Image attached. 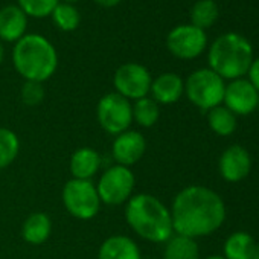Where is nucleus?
Returning <instances> with one entry per match:
<instances>
[{
	"label": "nucleus",
	"instance_id": "c756f323",
	"mask_svg": "<svg viewBox=\"0 0 259 259\" xmlns=\"http://www.w3.org/2000/svg\"><path fill=\"white\" fill-rule=\"evenodd\" d=\"M250 259H259V244H254Z\"/></svg>",
	"mask_w": 259,
	"mask_h": 259
},
{
	"label": "nucleus",
	"instance_id": "a211bd4d",
	"mask_svg": "<svg viewBox=\"0 0 259 259\" xmlns=\"http://www.w3.org/2000/svg\"><path fill=\"white\" fill-rule=\"evenodd\" d=\"M51 233H52V221L49 215L45 212L31 213L22 226V236L31 245H40L46 242Z\"/></svg>",
	"mask_w": 259,
	"mask_h": 259
},
{
	"label": "nucleus",
	"instance_id": "5701e85b",
	"mask_svg": "<svg viewBox=\"0 0 259 259\" xmlns=\"http://www.w3.org/2000/svg\"><path fill=\"white\" fill-rule=\"evenodd\" d=\"M218 19V5L215 0H198L191 8V25L206 29Z\"/></svg>",
	"mask_w": 259,
	"mask_h": 259
},
{
	"label": "nucleus",
	"instance_id": "0eeeda50",
	"mask_svg": "<svg viewBox=\"0 0 259 259\" xmlns=\"http://www.w3.org/2000/svg\"><path fill=\"white\" fill-rule=\"evenodd\" d=\"M136 177L128 166L113 165L107 168L96 183V191L101 203L108 206H120L126 203L135 194Z\"/></svg>",
	"mask_w": 259,
	"mask_h": 259
},
{
	"label": "nucleus",
	"instance_id": "a878e982",
	"mask_svg": "<svg viewBox=\"0 0 259 259\" xmlns=\"http://www.w3.org/2000/svg\"><path fill=\"white\" fill-rule=\"evenodd\" d=\"M20 10L31 17H48L52 14L60 0H17Z\"/></svg>",
	"mask_w": 259,
	"mask_h": 259
},
{
	"label": "nucleus",
	"instance_id": "7c9ffc66",
	"mask_svg": "<svg viewBox=\"0 0 259 259\" xmlns=\"http://www.w3.org/2000/svg\"><path fill=\"white\" fill-rule=\"evenodd\" d=\"M4 57H5V49H4L2 41H0V64H2V61H4Z\"/></svg>",
	"mask_w": 259,
	"mask_h": 259
},
{
	"label": "nucleus",
	"instance_id": "4be33fe9",
	"mask_svg": "<svg viewBox=\"0 0 259 259\" xmlns=\"http://www.w3.org/2000/svg\"><path fill=\"white\" fill-rule=\"evenodd\" d=\"M133 108V122L144 128H151L157 123L160 117V105L150 96L141 98L132 104Z\"/></svg>",
	"mask_w": 259,
	"mask_h": 259
},
{
	"label": "nucleus",
	"instance_id": "393cba45",
	"mask_svg": "<svg viewBox=\"0 0 259 259\" xmlns=\"http://www.w3.org/2000/svg\"><path fill=\"white\" fill-rule=\"evenodd\" d=\"M51 16H52L57 28H60L61 31H66V32L75 31L81 22L79 11L72 4H66V2H60Z\"/></svg>",
	"mask_w": 259,
	"mask_h": 259
},
{
	"label": "nucleus",
	"instance_id": "6ab92c4d",
	"mask_svg": "<svg viewBox=\"0 0 259 259\" xmlns=\"http://www.w3.org/2000/svg\"><path fill=\"white\" fill-rule=\"evenodd\" d=\"M162 259H200V248L195 239L172 235L166 241Z\"/></svg>",
	"mask_w": 259,
	"mask_h": 259
},
{
	"label": "nucleus",
	"instance_id": "7ed1b4c3",
	"mask_svg": "<svg viewBox=\"0 0 259 259\" xmlns=\"http://www.w3.org/2000/svg\"><path fill=\"white\" fill-rule=\"evenodd\" d=\"M13 63L25 81L43 82L58 67V54L54 45L40 34L23 35L13 49Z\"/></svg>",
	"mask_w": 259,
	"mask_h": 259
},
{
	"label": "nucleus",
	"instance_id": "20e7f679",
	"mask_svg": "<svg viewBox=\"0 0 259 259\" xmlns=\"http://www.w3.org/2000/svg\"><path fill=\"white\" fill-rule=\"evenodd\" d=\"M253 60L254 57L251 43L236 32L220 35L210 45L207 54L209 69L223 79L230 81L247 75Z\"/></svg>",
	"mask_w": 259,
	"mask_h": 259
},
{
	"label": "nucleus",
	"instance_id": "2eb2a0df",
	"mask_svg": "<svg viewBox=\"0 0 259 259\" xmlns=\"http://www.w3.org/2000/svg\"><path fill=\"white\" fill-rule=\"evenodd\" d=\"M151 98L160 105H169L177 102L185 93V81L182 76L172 72H165L153 79L151 82Z\"/></svg>",
	"mask_w": 259,
	"mask_h": 259
},
{
	"label": "nucleus",
	"instance_id": "9d476101",
	"mask_svg": "<svg viewBox=\"0 0 259 259\" xmlns=\"http://www.w3.org/2000/svg\"><path fill=\"white\" fill-rule=\"evenodd\" d=\"M207 46V35L194 25H179L166 37L168 51L180 60H194L200 57Z\"/></svg>",
	"mask_w": 259,
	"mask_h": 259
},
{
	"label": "nucleus",
	"instance_id": "2f4dec72",
	"mask_svg": "<svg viewBox=\"0 0 259 259\" xmlns=\"http://www.w3.org/2000/svg\"><path fill=\"white\" fill-rule=\"evenodd\" d=\"M204 259H226L224 256H220V254H212V256H207Z\"/></svg>",
	"mask_w": 259,
	"mask_h": 259
},
{
	"label": "nucleus",
	"instance_id": "9b49d317",
	"mask_svg": "<svg viewBox=\"0 0 259 259\" xmlns=\"http://www.w3.org/2000/svg\"><path fill=\"white\" fill-rule=\"evenodd\" d=\"M223 102L235 116H247L256 110L259 104V93L248 79L238 78L226 85Z\"/></svg>",
	"mask_w": 259,
	"mask_h": 259
},
{
	"label": "nucleus",
	"instance_id": "423d86ee",
	"mask_svg": "<svg viewBox=\"0 0 259 259\" xmlns=\"http://www.w3.org/2000/svg\"><path fill=\"white\" fill-rule=\"evenodd\" d=\"M61 198L66 210L73 218L81 221L95 218L102 204L96 191V185L92 180L70 179L63 188Z\"/></svg>",
	"mask_w": 259,
	"mask_h": 259
},
{
	"label": "nucleus",
	"instance_id": "dca6fc26",
	"mask_svg": "<svg viewBox=\"0 0 259 259\" xmlns=\"http://www.w3.org/2000/svg\"><path fill=\"white\" fill-rule=\"evenodd\" d=\"M98 259H142L139 245L125 235L108 236L98 250Z\"/></svg>",
	"mask_w": 259,
	"mask_h": 259
},
{
	"label": "nucleus",
	"instance_id": "4468645a",
	"mask_svg": "<svg viewBox=\"0 0 259 259\" xmlns=\"http://www.w3.org/2000/svg\"><path fill=\"white\" fill-rule=\"evenodd\" d=\"M28 16L19 5H7L0 10V41L17 43L26 35Z\"/></svg>",
	"mask_w": 259,
	"mask_h": 259
},
{
	"label": "nucleus",
	"instance_id": "6e6552de",
	"mask_svg": "<svg viewBox=\"0 0 259 259\" xmlns=\"http://www.w3.org/2000/svg\"><path fill=\"white\" fill-rule=\"evenodd\" d=\"M96 119L101 128L111 136H117L133 123L132 102L116 92L104 95L96 105Z\"/></svg>",
	"mask_w": 259,
	"mask_h": 259
},
{
	"label": "nucleus",
	"instance_id": "bb28decb",
	"mask_svg": "<svg viewBox=\"0 0 259 259\" xmlns=\"http://www.w3.org/2000/svg\"><path fill=\"white\" fill-rule=\"evenodd\" d=\"M20 98H22L23 104H26L29 107H35V105L41 104L45 99L43 82L25 81V84L22 85V90H20Z\"/></svg>",
	"mask_w": 259,
	"mask_h": 259
},
{
	"label": "nucleus",
	"instance_id": "f3484780",
	"mask_svg": "<svg viewBox=\"0 0 259 259\" xmlns=\"http://www.w3.org/2000/svg\"><path fill=\"white\" fill-rule=\"evenodd\" d=\"M101 168V156L96 150L90 147L78 148L69 162V169L72 179L78 180H92Z\"/></svg>",
	"mask_w": 259,
	"mask_h": 259
},
{
	"label": "nucleus",
	"instance_id": "39448f33",
	"mask_svg": "<svg viewBox=\"0 0 259 259\" xmlns=\"http://www.w3.org/2000/svg\"><path fill=\"white\" fill-rule=\"evenodd\" d=\"M224 79L209 67L192 72L185 81V93L188 99L195 107L204 111L221 105L224 99Z\"/></svg>",
	"mask_w": 259,
	"mask_h": 259
},
{
	"label": "nucleus",
	"instance_id": "412c9836",
	"mask_svg": "<svg viewBox=\"0 0 259 259\" xmlns=\"http://www.w3.org/2000/svg\"><path fill=\"white\" fill-rule=\"evenodd\" d=\"M254 244V239L247 232H235L224 242V257L250 259Z\"/></svg>",
	"mask_w": 259,
	"mask_h": 259
},
{
	"label": "nucleus",
	"instance_id": "cd10ccee",
	"mask_svg": "<svg viewBox=\"0 0 259 259\" xmlns=\"http://www.w3.org/2000/svg\"><path fill=\"white\" fill-rule=\"evenodd\" d=\"M247 75H248V81L251 82V85H253V87L257 90V93H259V57L253 60V63H251V66H250Z\"/></svg>",
	"mask_w": 259,
	"mask_h": 259
},
{
	"label": "nucleus",
	"instance_id": "ddd939ff",
	"mask_svg": "<svg viewBox=\"0 0 259 259\" xmlns=\"http://www.w3.org/2000/svg\"><path fill=\"white\" fill-rule=\"evenodd\" d=\"M218 166L220 174L226 182H241L251 169V157L244 147L232 145L221 154Z\"/></svg>",
	"mask_w": 259,
	"mask_h": 259
},
{
	"label": "nucleus",
	"instance_id": "f03ea898",
	"mask_svg": "<svg viewBox=\"0 0 259 259\" xmlns=\"http://www.w3.org/2000/svg\"><path fill=\"white\" fill-rule=\"evenodd\" d=\"M125 220L138 236L162 244L172 235L171 210L151 194H136L125 203Z\"/></svg>",
	"mask_w": 259,
	"mask_h": 259
},
{
	"label": "nucleus",
	"instance_id": "aec40b11",
	"mask_svg": "<svg viewBox=\"0 0 259 259\" xmlns=\"http://www.w3.org/2000/svg\"><path fill=\"white\" fill-rule=\"evenodd\" d=\"M207 123L218 136H230L236 130V116L224 105L213 107L207 111Z\"/></svg>",
	"mask_w": 259,
	"mask_h": 259
},
{
	"label": "nucleus",
	"instance_id": "473e14b6",
	"mask_svg": "<svg viewBox=\"0 0 259 259\" xmlns=\"http://www.w3.org/2000/svg\"><path fill=\"white\" fill-rule=\"evenodd\" d=\"M63 2H66V4H75V2H78V0H63Z\"/></svg>",
	"mask_w": 259,
	"mask_h": 259
},
{
	"label": "nucleus",
	"instance_id": "f257e3e1",
	"mask_svg": "<svg viewBox=\"0 0 259 259\" xmlns=\"http://www.w3.org/2000/svg\"><path fill=\"white\" fill-rule=\"evenodd\" d=\"M169 210L174 233L191 239L213 233L226 220L223 198L215 191L200 185L182 189L174 197Z\"/></svg>",
	"mask_w": 259,
	"mask_h": 259
},
{
	"label": "nucleus",
	"instance_id": "1a4fd4ad",
	"mask_svg": "<svg viewBox=\"0 0 259 259\" xmlns=\"http://www.w3.org/2000/svg\"><path fill=\"white\" fill-rule=\"evenodd\" d=\"M151 73L139 63H125L117 67L113 76L116 93L126 98L128 101H138L150 95L151 90Z\"/></svg>",
	"mask_w": 259,
	"mask_h": 259
},
{
	"label": "nucleus",
	"instance_id": "f8f14e48",
	"mask_svg": "<svg viewBox=\"0 0 259 259\" xmlns=\"http://www.w3.org/2000/svg\"><path fill=\"white\" fill-rule=\"evenodd\" d=\"M147 151V139L141 132L126 130L117 135L111 145V156L116 165L132 166L138 163Z\"/></svg>",
	"mask_w": 259,
	"mask_h": 259
},
{
	"label": "nucleus",
	"instance_id": "c85d7f7f",
	"mask_svg": "<svg viewBox=\"0 0 259 259\" xmlns=\"http://www.w3.org/2000/svg\"><path fill=\"white\" fill-rule=\"evenodd\" d=\"M95 2L98 5L104 7V8H111V7H116L120 2V0H95Z\"/></svg>",
	"mask_w": 259,
	"mask_h": 259
},
{
	"label": "nucleus",
	"instance_id": "b1692460",
	"mask_svg": "<svg viewBox=\"0 0 259 259\" xmlns=\"http://www.w3.org/2000/svg\"><path fill=\"white\" fill-rule=\"evenodd\" d=\"M20 141L10 128L0 126V169L8 168L19 156Z\"/></svg>",
	"mask_w": 259,
	"mask_h": 259
}]
</instances>
